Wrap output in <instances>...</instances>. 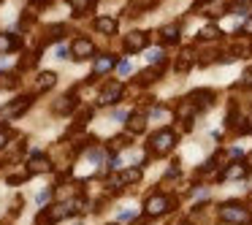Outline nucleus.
Listing matches in <instances>:
<instances>
[{"instance_id": "nucleus-7", "label": "nucleus", "mask_w": 252, "mask_h": 225, "mask_svg": "<svg viewBox=\"0 0 252 225\" xmlns=\"http://www.w3.org/2000/svg\"><path fill=\"white\" fill-rule=\"evenodd\" d=\"M187 103H192L195 109H209L214 103V93L212 90H195V93H190Z\"/></svg>"}, {"instance_id": "nucleus-26", "label": "nucleus", "mask_w": 252, "mask_h": 225, "mask_svg": "<svg viewBox=\"0 0 252 225\" xmlns=\"http://www.w3.org/2000/svg\"><path fill=\"white\" fill-rule=\"evenodd\" d=\"M49 198H52V190H44V193H38V195H35V201H38L41 206H44V203L49 201Z\"/></svg>"}, {"instance_id": "nucleus-33", "label": "nucleus", "mask_w": 252, "mask_h": 225, "mask_svg": "<svg viewBox=\"0 0 252 225\" xmlns=\"http://www.w3.org/2000/svg\"><path fill=\"white\" fill-rule=\"evenodd\" d=\"M250 160H252V158H250Z\"/></svg>"}, {"instance_id": "nucleus-32", "label": "nucleus", "mask_w": 252, "mask_h": 225, "mask_svg": "<svg viewBox=\"0 0 252 225\" xmlns=\"http://www.w3.org/2000/svg\"><path fill=\"white\" fill-rule=\"evenodd\" d=\"M114 225H117V223H114Z\"/></svg>"}, {"instance_id": "nucleus-10", "label": "nucleus", "mask_w": 252, "mask_h": 225, "mask_svg": "<svg viewBox=\"0 0 252 225\" xmlns=\"http://www.w3.org/2000/svg\"><path fill=\"white\" fill-rule=\"evenodd\" d=\"M144 46H147V33H130L125 38V49L127 52H138V49H144Z\"/></svg>"}, {"instance_id": "nucleus-15", "label": "nucleus", "mask_w": 252, "mask_h": 225, "mask_svg": "<svg viewBox=\"0 0 252 225\" xmlns=\"http://www.w3.org/2000/svg\"><path fill=\"white\" fill-rule=\"evenodd\" d=\"M95 28H98L103 35H114V33H117V22H114L111 17H100L98 22H95Z\"/></svg>"}, {"instance_id": "nucleus-2", "label": "nucleus", "mask_w": 252, "mask_h": 225, "mask_svg": "<svg viewBox=\"0 0 252 225\" xmlns=\"http://www.w3.org/2000/svg\"><path fill=\"white\" fill-rule=\"evenodd\" d=\"M174 144H176V133L171 130V128H160L158 133H152L147 149H149L152 158H163V155H168L171 149H174Z\"/></svg>"}, {"instance_id": "nucleus-6", "label": "nucleus", "mask_w": 252, "mask_h": 225, "mask_svg": "<svg viewBox=\"0 0 252 225\" xmlns=\"http://www.w3.org/2000/svg\"><path fill=\"white\" fill-rule=\"evenodd\" d=\"M93 52H95V46H93V41H90V38H76V41H73V46H71L73 60H87V57H93Z\"/></svg>"}, {"instance_id": "nucleus-24", "label": "nucleus", "mask_w": 252, "mask_h": 225, "mask_svg": "<svg viewBox=\"0 0 252 225\" xmlns=\"http://www.w3.org/2000/svg\"><path fill=\"white\" fill-rule=\"evenodd\" d=\"M241 87H252V68L244 71V76H241Z\"/></svg>"}, {"instance_id": "nucleus-30", "label": "nucleus", "mask_w": 252, "mask_h": 225, "mask_svg": "<svg viewBox=\"0 0 252 225\" xmlns=\"http://www.w3.org/2000/svg\"><path fill=\"white\" fill-rule=\"evenodd\" d=\"M239 33H244V35H252V19H250V22H247L241 30H239Z\"/></svg>"}, {"instance_id": "nucleus-21", "label": "nucleus", "mask_w": 252, "mask_h": 225, "mask_svg": "<svg viewBox=\"0 0 252 225\" xmlns=\"http://www.w3.org/2000/svg\"><path fill=\"white\" fill-rule=\"evenodd\" d=\"M68 3H71V8H73V14H76V17L87 14V8H90V0H68Z\"/></svg>"}, {"instance_id": "nucleus-3", "label": "nucleus", "mask_w": 252, "mask_h": 225, "mask_svg": "<svg viewBox=\"0 0 252 225\" xmlns=\"http://www.w3.org/2000/svg\"><path fill=\"white\" fill-rule=\"evenodd\" d=\"M144 209H147V217H160V214H165V212H171V209H174V198L158 193V195L147 198Z\"/></svg>"}, {"instance_id": "nucleus-17", "label": "nucleus", "mask_w": 252, "mask_h": 225, "mask_svg": "<svg viewBox=\"0 0 252 225\" xmlns=\"http://www.w3.org/2000/svg\"><path fill=\"white\" fill-rule=\"evenodd\" d=\"M55 82H57V76L52 71L38 73V90H52V87H55Z\"/></svg>"}, {"instance_id": "nucleus-5", "label": "nucleus", "mask_w": 252, "mask_h": 225, "mask_svg": "<svg viewBox=\"0 0 252 225\" xmlns=\"http://www.w3.org/2000/svg\"><path fill=\"white\" fill-rule=\"evenodd\" d=\"M122 93H125V87H122L120 82H111V84H106V87H103L98 103H100V106H111V103H117V100L122 98Z\"/></svg>"}, {"instance_id": "nucleus-12", "label": "nucleus", "mask_w": 252, "mask_h": 225, "mask_svg": "<svg viewBox=\"0 0 252 225\" xmlns=\"http://www.w3.org/2000/svg\"><path fill=\"white\" fill-rule=\"evenodd\" d=\"M52 168V163H49V158H44V155H33V160H30V174H44V171H49Z\"/></svg>"}, {"instance_id": "nucleus-29", "label": "nucleus", "mask_w": 252, "mask_h": 225, "mask_svg": "<svg viewBox=\"0 0 252 225\" xmlns=\"http://www.w3.org/2000/svg\"><path fill=\"white\" fill-rule=\"evenodd\" d=\"M8 138H11V133H8V130H0V149L8 144Z\"/></svg>"}, {"instance_id": "nucleus-11", "label": "nucleus", "mask_w": 252, "mask_h": 225, "mask_svg": "<svg viewBox=\"0 0 252 225\" xmlns=\"http://www.w3.org/2000/svg\"><path fill=\"white\" fill-rule=\"evenodd\" d=\"M73 109H76V98H73V95H63V98H57V103H55L57 114H71Z\"/></svg>"}, {"instance_id": "nucleus-28", "label": "nucleus", "mask_w": 252, "mask_h": 225, "mask_svg": "<svg viewBox=\"0 0 252 225\" xmlns=\"http://www.w3.org/2000/svg\"><path fill=\"white\" fill-rule=\"evenodd\" d=\"M133 217H136L133 209H122V212H120V220H133Z\"/></svg>"}, {"instance_id": "nucleus-4", "label": "nucleus", "mask_w": 252, "mask_h": 225, "mask_svg": "<svg viewBox=\"0 0 252 225\" xmlns=\"http://www.w3.org/2000/svg\"><path fill=\"white\" fill-rule=\"evenodd\" d=\"M63 217H71V209L68 206H46L35 214V225H55Z\"/></svg>"}, {"instance_id": "nucleus-19", "label": "nucleus", "mask_w": 252, "mask_h": 225, "mask_svg": "<svg viewBox=\"0 0 252 225\" xmlns=\"http://www.w3.org/2000/svg\"><path fill=\"white\" fill-rule=\"evenodd\" d=\"M147 63H149V65H163V63H165L163 49H149L147 52Z\"/></svg>"}, {"instance_id": "nucleus-25", "label": "nucleus", "mask_w": 252, "mask_h": 225, "mask_svg": "<svg viewBox=\"0 0 252 225\" xmlns=\"http://www.w3.org/2000/svg\"><path fill=\"white\" fill-rule=\"evenodd\" d=\"M117 68H120V73H122V76H127V73H130V71H133V65H130V60H122V63H120V65H117Z\"/></svg>"}, {"instance_id": "nucleus-27", "label": "nucleus", "mask_w": 252, "mask_h": 225, "mask_svg": "<svg viewBox=\"0 0 252 225\" xmlns=\"http://www.w3.org/2000/svg\"><path fill=\"white\" fill-rule=\"evenodd\" d=\"M65 57H73L71 49H68V46H60V49H57V60H65Z\"/></svg>"}, {"instance_id": "nucleus-18", "label": "nucleus", "mask_w": 252, "mask_h": 225, "mask_svg": "<svg viewBox=\"0 0 252 225\" xmlns=\"http://www.w3.org/2000/svg\"><path fill=\"white\" fill-rule=\"evenodd\" d=\"M19 49V38L17 35H0V52H11Z\"/></svg>"}, {"instance_id": "nucleus-13", "label": "nucleus", "mask_w": 252, "mask_h": 225, "mask_svg": "<svg viewBox=\"0 0 252 225\" xmlns=\"http://www.w3.org/2000/svg\"><path fill=\"white\" fill-rule=\"evenodd\" d=\"M30 103H33V98H30V95H22V98H17V103L6 106V111H3V114H8V117H14V114H22V111L28 109Z\"/></svg>"}, {"instance_id": "nucleus-22", "label": "nucleus", "mask_w": 252, "mask_h": 225, "mask_svg": "<svg viewBox=\"0 0 252 225\" xmlns=\"http://www.w3.org/2000/svg\"><path fill=\"white\" fill-rule=\"evenodd\" d=\"M217 35H220V30L214 28V25H209V28H203L201 33H198V38H201V41H214Z\"/></svg>"}, {"instance_id": "nucleus-16", "label": "nucleus", "mask_w": 252, "mask_h": 225, "mask_svg": "<svg viewBox=\"0 0 252 225\" xmlns=\"http://www.w3.org/2000/svg\"><path fill=\"white\" fill-rule=\"evenodd\" d=\"M160 35H163L165 44H176V41H179V25H165V28L160 30Z\"/></svg>"}, {"instance_id": "nucleus-20", "label": "nucleus", "mask_w": 252, "mask_h": 225, "mask_svg": "<svg viewBox=\"0 0 252 225\" xmlns=\"http://www.w3.org/2000/svg\"><path fill=\"white\" fill-rule=\"evenodd\" d=\"M120 176H122V185H130V182L141 179V168H127L125 174H120Z\"/></svg>"}, {"instance_id": "nucleus-23", "label": "nucleus", "mask_w": 252, "mask_h": 225, "mask_svg": "<svg viewBox=\"0 0 252 225\" xmlns=\"http://www.w3.org/2000/svg\"><path fill=\"white\" fill-rule=\"evenodd\" d=\"M155 76H158V71H144V73H138V82L149 84V82H155Z\"/></svg>"}, {"instance_id": "nucleus-1", "label": "nucleus", "mask_w": 252, "mask_h": 225, "mask_svg": "<svg viewBox=\"0 0 252 225\" xmlns=\"http://www.w3.org/2000/svg\"><path fill=\"white\" fill-rule=\"evenodd\" d=\"M217 217L222 223H233V225H250L252 223V212L239 201H225L217 206Z\"/></svg>"}, {"instance_id": "nucleus-14", "label": "nucleus", "mask_w": 252, "mask_h": 225, "mask_svg": "<svg viewBox=\"0 0 252 225\" xmlns=\"http://www.w3.org/2000/svg\"><path fill=\"white\" fill-rule=\"evenodd\" d=\"M144 128H147V120H144V114L127 117V133H144Z\"/></svg>"}, {"instance_id": "nucleus-8", "label": "nucleus", "mask_w": 252, "mask_h": 225, "mask_svg": "<svg viewBox=\"0 0 252 225\" xmlns=\"http://www.w3.org/2000/svg\"><path fill=\"white\" fill-rule=\"evenodd\" d=\"M114 65H117V60H114L111 55H100L98 60H95V68H93V76H90V82H95L98 76H103V73H109Z\"/></svg>"}, {"instance_id": "nucleus-31", "label": "nucleus", "mask_w": 252, "mask_h": 225, "mask_svg": "<svg viewBox=\"0 0 252 225\" xmlns=\"http://www.w3.org/2000/svg\"><path fill=\"white\" fill-rule=\"evenodd\" d=\"M236 3H247V0H236Z\"/></svg>"}, {"instance_id": "nucleus-9", "label": "nucleus", "mask_w": 252, "mask_h": 225, "mask_svg": "<svg viewBox=\"0 0 252 225\" xmlns=\"http://www.w3.org/2000/svg\"><path fill=\"white\" fill-rule=\"evenodd\" d=\"M247 171H250V168H247V165L244 163H233V165H230V168H225V171H220V176H217V179H241V176H247Z\"/></svg>"}]
</instances>
